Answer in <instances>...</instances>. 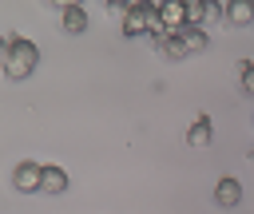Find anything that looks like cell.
Here are the masks:
<instances>
[{
	"label": "cell",
	"instance_id": "obj_5",
	"mask_svg": "<svg viewBox=\"0 0 254 214\" xmlns=\"http://www.w3.org/2000/svg\"><path fill=\"white\" fill-rule=\"evenodd\" d=\"M214 202L222 206V210H234L238 202H242V182L238 178H218V186H214Z\"/></svg>",
	"mask_w": 254,
	"mask_h": 214
},
{
	"label": "cell",
	"instance_id": "obj_4",
	"mask_svg": "<svg viewBox=\"0 0 254 214\" xmlns=\"http://www.w3.org/2000/svg\"><path fill=\"white\" fill-rule=\"evenodd\" d=\"M159 20H163V28L167 32H183L187 28V0H171V4H159Z\"/></svg>",
	"mask_w": 254,
	"mask_h": 214
},
{
	"label": "cell",
	"instance_id": "obj_2",
	"mask_svg": "<svg viewBox=\"0 0 254 214\" xmlns=\"http://www.w3.org/2000/svg\"><path fill=\"white\" fill-rule=\"evenodd\" d=\"M222 24H230V28L254 24V0H226L222 4Z\"/></svg>",
	"mask_w": 254,
	"mask_h": 214
},
{
	"label": "cell",
	"instance_id": "obj_7",
	"mask_svg": "<svg viewBox=\"0 0 254 214\" xmlns=\"http://www.w3.org/2000/svg\"><path fill=\"white\" fill-rule=\"evenodd\" d=\"M155 52H159L163 59H183V55H187V48H183V40H179L175 32H163V36H155Z\"/></svg>",
	"mask_w": 254,
	"mask_h": 214
},
{
	"label": "cell",
	"instance_id": "obj_10",
	"mask_svg": "<svg viewBox=\"0 0 254 214\" xmlns=\"http://www.w3.org/2000/svg\"><path fill=\"white\" fill-rule=\"evenodd\" d=\"M179 40H183V48H187V55H194V52H206V32L202 28H183L179 32Z\"/></svg>",
	"mask_w": 254,
	"mask_h": 214
},
{
	"label": "cell",
	"instance_id": "obj_6",
	"mask_svg": "<svg viewBox=\"0 0 254 214\" xmlns=\"http://www.w3.org/2000/svg\"><path fill=\"white\" fill-rule=\"evenodd\" d=\"M60 24H64V32L79 36V32L87 28V12H83V4H60Z\"/></svg>",
	"mask_w": 254,
	"mask_h": 214
},
{
	"label": "cell",
	"instance_id": "obj_11",
	"mask_svg": "<svg viewBox=\"0 0 254 214\" xmlns=\"http://www.w3.org/2000/svg\"><path fill=\"white\" fill-rule=\"evenodd\" d=\"M238 75H242V91L254 95V59H242L238 63Z\"/></svg>",
	"mask_w": 254,
	"mask_h": 214
},
{
	"label": "cell",
	"instance_id": "obj_1",
	"mask_svg": "<svg viewBox=\"0 0 254 214\" xmlns=\"http://www.w3.org/2000/svg\"><path fill=\"white\" fill-rule=\"evenodd\" d=\"M40 63V48L24 36H4V55H0V67H4V79H28Z\"/></svg>",
	"mask_w": 254,
	"mask_h": 214
},
{
	"label": "cell",
	"instance_id": "obj_8",
	"mask_svg": "<svg viewBox=\"0 0 254 214\" xmlns=\"http://www.w3.org/2000/svg\"><path fill=\"white\" fill-rule=\"evenodd\" d=\"M210 139H214V127H210V119H206V115H198V119L190 123V131H187V143L202 151V147H210Z\"/></svg>",
	"mask_w": 254,
	"mask_h": 214
},
{
	"label": "cell",
	"instance_id": "obj_9",
	"mask_svg": "<svg viewBox=\"0 0 254 214\" xmlns=\"http://www.w3.org/2000/svg\"><path fill=\"white\" fill-rule=\"evenodd\" d=\"M40 190H44V194H64V190H67V174H64V166H44Z\"/></svg>",
	"mask_w": 254,
	"mask_h": 214
},
{
	"label": "cell",
	"instance_id": "obj_3",
	"mask_svg": "<svg viewBox=\"0 0 254 214\" xmlns=\"http://www.w3.org/2000/svg\"><path fill=\"white\" fill-rule=\"evenodd\" d=\"M40 178H44V166H40V162H20V166L12 170V186L24 190V194L40 190Z\"/></svg>",
	"mask_w": 254,
	"mask_h": 214
}]
</instances>
